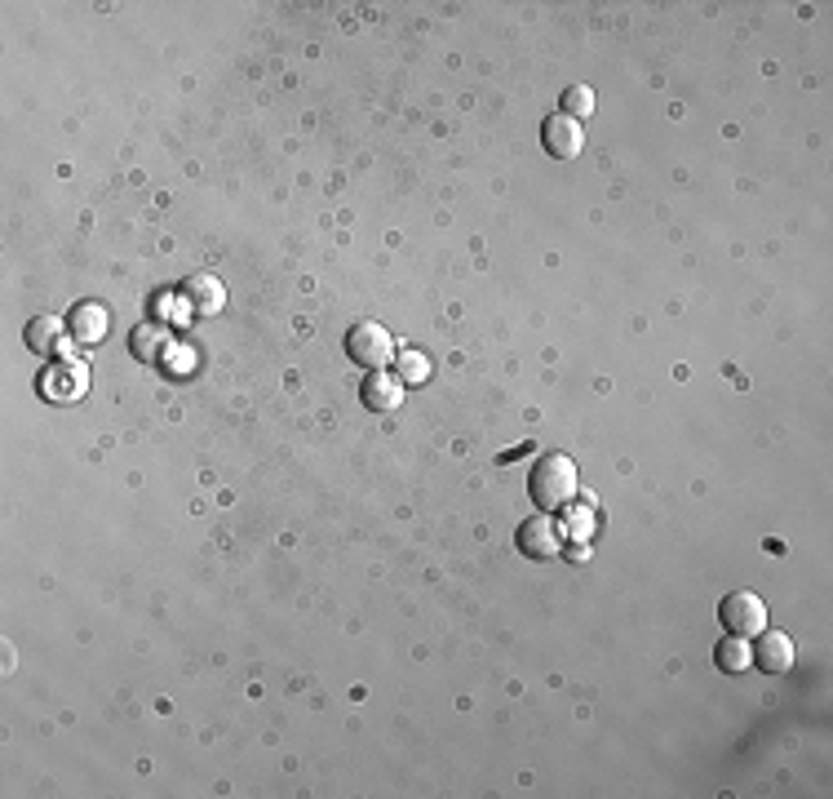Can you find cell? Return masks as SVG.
<instances>
[{
  "label": "cell",
  "instance_id": "6da1fadb",
  "mask_svg": "<svg viewBox=\"0 0 833 799\" xmlns=\"http://www.w3.org/2000/svg\"><path fill=\"white\" fill-rule=\"evenodd\" d=\"M577 489H581V476H577V462L568 453H545L528 472V493L550 515H559L577 498Z\"/></svg>",
  "mask_w": 833,
  "mask_h": 799
},
{
  "label": "cell",
  "instance_id": "7a4b0ae2",
  "mask_svg": "<svg viewBox=\"0 0 833 799\" xmlns=\"http://www.w3.org/2000/svg\"><path fill=\"white\" fill-rule=\"evenodd\" d=\"M515 547H519L528 560H554V556H564L568 533H564V524L554 520L550 511H541V515H528V520L519 524Z\"/></svg>",
  "mask_w": 833,
  "mask_h": 799
},
{
  "label": "cell",
  "instance_id": "3957f363",
  "mask_svg": "<svg viewBox=\"0 0 833 799\" xmlns=\"http://www.w3.org/2000/svg\"><path fill=\"white\" fill-rule=\"evenodd\" d=\"M346 356H351L360 369H386L395 360V338L377 324V320H360L351 333H346Z\"/></svg>",
  "mask_w": 833,
  "mask_h": 799
},
{
  "label": "cell",
  "instance_id": "277c9868",
  "mask_svg": "<svg viewBox=\"0 0 833 799\" xmlns=\"http://www.w3.org/2000/svg\"><path fill=\"white\" fill-rule=\"evenodd\" d=\"M719 618H723V627L732 631V635H758L762 627H768V605H762V595H753V591H732L723 605H719Z\"/></svg>",
  "mask_w": 833,
  "mask_h": 799
},
{
  "label": "cell",
  "instance_id": "5b68a950",
  "mask_svg": "<svg viewBox=\"0 0 833 799\" xmlns=\"http://www.w3.org/2000/svg\"><path fill=\"white\" fill-rule=\"evenodd\" d=\"M85 386H89L85 360H62V365H49V369L40 373L45 400H58V405H76V400L85 395Z\"/></svg>",
  "mask_w": 833,
  "mask_h": 799
},
{
  "label": "cell",
  "instance_id": "8992f818",
  "mask_svg": "<svg viewBox=\"0 0 833 799\" xmlns=\"http://www.w3.org/2000/svg\"><path fill=\"white\" fill-rule=\"evenodd\" d=\"M541 143H545V152H550L554 160H577L581 147H585V129H581V120L554 111V116H545V124H541Z\"/></svg>",
  "mask_w": 833,
  "mask_h": 799
},
{
  "label": "cell",
  "instance_id": "52a82bcc",
  "mask_svg": "<svg viewBox=\"0 0 833 799\" xmlns=\"http://www.w3.org/2000/svg\"><path fill=\"white\" fill-rule=\"evenodd\" d=\"M23 338H27V351H36V356H62L72 329H67L62 315H32L27 329H23Z\"/></svg>",
  "mask_w": 833,
  "mask_h": 799
},
{
  "label": "cell",
  "instance_id": "ba28073f",
  "mask_svg": "<svg viewBox=\"0 0 833 799\" xmlns=\"http://www.w3.org/2000/svg\"><path fill=\"white\" fill-rule=\"evenodd\" d=\"M758 635H762V640H758V648H749V657H753L768 676H785L789 666H794V640H789L785 631H768V627H762Z\"/></svg>",
  "mask_w": 833,
  "mask_h": 799
},
{
  "label": "cell",
  "instance_id": "9c48e42d",
  "mask_svg": "<svg viewBox=\"0 0 833 799\" xmlns=\"http://www.w3.org/2000/svg\"><path fill=\"white\" fill-rule=\"evenodd\" d=\"M107 324H111V315H107L102 302H76L72 315H67V329H72V338H76L81 347L102 343V338H107Z\"/></svg>",
  "mask_w": 833,
  "mask_h": 799
},
{
  "label": "cell",
  "instance_id": "30bf717a",
  "mask_svg": "<svg viewBox=\"0 0 833 799\" xmlns=\"http://www.w3.org/2000/svg\"><path fill=\"white\" fill-rule=\"evenodd\" d=\"M360 395H364V409L390 414V409H399V400H403V382H399L390 369H373V373L364 378Z\"/></svg>",
  "mask_w": 833,
  "mask_h": 799
},
{
  "label": "cell",
  "instance_id": "8fae6325",
  "mask_svg": "<svg viewBox=\"0 0 833 799\" xmlns=\"http://www.w3.org/2000/svg\"><path fill=\"white\" fill-rule=\"evenodd\" d=\"M182 302H186L195 315H218V311L227 307V289H222V281H214V276H191V281L182 285Z\"/></svg>",
  "mask_w": 833,
  "mask_h": 799
},
{
  "label": "cell",
  "instance_id": "7c38bea8",
  "mask_svg": "<svg viewBox=\"0 0 833 799\" xmlns=\"http://www.w3.org/2000/svg\"><path fill=\"white\" fill-rule=\"evenodd\" d=\"M165 343H169V329H160V324H143V329L133 333V351L143 356V360H160Z\"/></svg>",
  "mask_w": 833,
  "mask_h": 799
},
{
  "label": "cell",
  "instance_id": "4fadbf2b",
  "mask_svg": "<svg viewBox=\"0 0 833 799\" xmlns=\"http://www.w3.org/2000/svg\"><path fill=\"white\" fill-rule=\"evenodd\" d=\"M753 657H749V644L740 640V635H732V640H723L719 644V666H723V671L727 676H736V671H745V666H749Z\"/></svg>",
  "mask_w": 833,
  "mask_h": 799
},
{
  "label": "cell",
  "instance_id": "5bb4252c",
  "mask_svg": "<svg viewBox=\"0 0 833 799\" xmlns=\"http://www.w3.org/2000/svg\"><path fill=\"white\" fill-rule=\"evenodd\" d=\"M559 111H564V116H572V120L594 116V90H585V85H568V90H564V98H559Z\"/></svg>",
  "mask_w": 833,
  "mask_h": 799
},
{
  "label": "cell",
  "instance_id": "9a60e30c",
  "mask_svg": "<svg viewBox=\"0 0 833 799\" xmlns=\"http://www.w3.org/2000/svg\"><path fill=\"white\" fill-rule=\"evenodd\" d=\"M399 378H403V382H426V378H431V360H426L422 351H403V356H399Z\"/></svg>",
  "mask_w": 833,
  "mask_h": 799
}]
</instances>
